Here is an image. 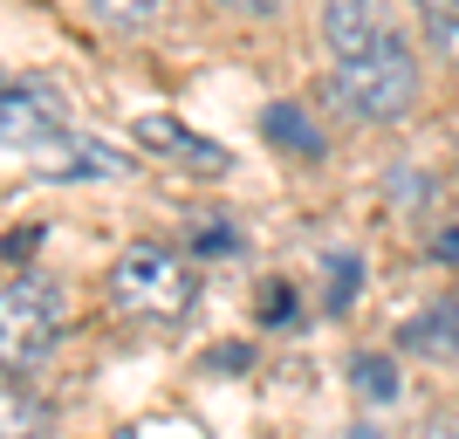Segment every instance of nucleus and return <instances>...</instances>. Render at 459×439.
<instances>
[{"mask_svg": "<svg viewBox=\"0 0 459 439\" xmlns=\"http://www.w3.org/2000/svg\"><path fill=\"white\" fill-rule=\"evenodd\" d=\"M329 103L350 117V124H398L419 103V62H411V41L391 35L377 48H357V56H336L329 69Z\"/></svg>", "mask_w": 459, "mask_h": 439, "instance_id": "1", "label": "nucleus"}, {"mask_svg": "<svg viewBox=\"0 0 459 439\" xmlns=\"http://www.w3.org/2000/svg\"><path fill=\"white\" fill-rule=\"evenodd\" d=\"M110 295H117V309H124L131 323L172 329V323H186L192 303H199V268H192L178 248H165V241H137V248L117 254Z\"/></svg>", "mask_w": 459, "mask_h": 439, "instance_id": "2", "label": "nucleus"}, {"mask_svg": "<svg viewBox=\"0 0 459 439\" xmlns=\"http://www.w3.org/2000/svg\"><path fill=\"white\" fill-rule=\"evenodd\" d=\"M62 288L48 275H14V282H0V371H41V364L56 357L62 344Z\"/></svg>", "mask_w": 459, "mask_h": 439, "instance_id": "3", "label": "nucleus"}, {"mask_svg": "<svg viewBox=\"0 0 459 439\" xmlns=\"http://www.w3.org/2000/svg\"><path fill=\"white\" fill-rule=\"evenodd\" d=\"M69 137H76V124L48 83H0V145L7 152H28L48 165Z\"/></svg>", "mask_w": 459, "mask_h": 439, "instance_id": "4", "label": "nucleus"}, {"mask_svg": "<svg viewBox=\"0 0 459 439\" xmlns=\"http://www.w3.org/2000/svg\"><path fill=\"white\" fill-rule=\"evenodd\" d=\"M398 35V21L384 0H323V41L329 56H357V48H377V41Z\"/></svg>", "mask_w": 459, "mask_h": 439, "instance_id": "5", "label": "nucleus"}, {"mask_svg": "<svg viewBox=\"0 0 459 439\" xmlns=\"http://www.w3.org/2000/svg\"><path fill=\"white\" fill-rule=\"evenodd\" d=\"M137 145H144V152L192 158L199 172H227V152H220V145H206V137H192L178 117H137Z\"/></svg>", "mask_w": 459, "mask_h": 439, "instance_id": "6", "label": "nucleus"}, {"mask_svg": "<svg viewBox=\"0 0 459 439\" xmlns=\"http://www.w3.org/2000/svg\"><path fill=\"white\" fill-rule=\"evenodd\" d=\"M0 439H48V405L14 371H0Z\"/></svg>", "mask_w": 459, "mask_h": 439, "instance_id": "7", "label": "nucleus"}, {"mask_svg": "<svg viewBox=\"0 0 459 439\" xmlns=\"http://www.w3.org/2000/svg\"><path fill=\"white\" fill-rule=\"evenodd\" d=\"M404 344L419 350V357H459V303H439V309H425V316H411Z\"/></svg>", "mask_w": 459, "mask_h": 439, "instance_id": "8", "label": "nucleus"}, {"mask_svg": "<svg viewBox=\"0 0 459 439\" xmlns=\"http://www.w3.org/2000/svg\"><path fill=\"white\" fill-rule=\"evenodd\" d=\"M261 131L281 145V152H295V158H323V131L308 124L295 103H268V117H261Z\"/></svg>", "mask_w": 459, "mask_h": 439, "instance_id": "9", "label": "nucleus"}, {"mask_svg": "<svg viewBox=\"0 0 459 439\" xmlns=\"http://www.w3.org/2000/svg\"><path fill=\"white\" fill-rule=\"evenodd\" d=\"M350 378H357V391H364L370 405L398 399V364H391V357H357V364H350Z\"/></svg>", "mask_w": 459, "mask_h": 439, "instance_id": "10", "label": "nucleus"}, {"mask_svg": "<svg viewBox=\"0 0 459 439\" xmlns=\"http://www.w3.org/2000/svg\"><path fill=\"white\" fill-rule=\"evenodd\" d=\"M90 14L103 21V28H152V21L165 14V0H90Z\"/></svg>", "mask_w": 459, "mask_h": 439, "instance_id": "11", "label": "nucleus"}, {"mask_svg": "<svg viewBox=\"0 0 459 439\" xmlns=\"http://www.w3.org/2000/svg\"><path fill=\"white\" fill-rule=\"evenodd\" d=\"M419 21L446 56H459V0H419Z\"/></svg>", "mask_w": 459, "mask_h": 439, "instance_id": "12", "label": "nucleus"}, {"mask_svg": "<svg viewBox=\"0 0 459 439\" xmlns=\"http://www.w3.org/2000/svg\"><path fill=\"white\" fill-rule=\"evenodd\" d=\"M329 275H336V282H329V309H343L350 288H364V261H357V254H336V261H329Z\"/></svg>", "mask_w": 459, "mask_h": 439, "instance_id": "13", "label": "nucleus"}, {"mask_svg": "<svg viewBox=\"0 0 459 439\" xmlns=\"http://www.w3.org/2000/svg\"><path fill=\"white\" fill-rule=\"evenodd\" d=\"M192 248H199V254H233V248H240V233L220 227V213H206V227H199V241H192Z\"/></svg>", "mask_w": 459, "mask_h": 439, "instance_id": "14", "label": "nucleus"}, {"mask_svg": "<svg viewBox=\"0 0 459 439\" xmlns=\"http://www.w3.org/2000/svg\"><path fill=\"white\" fill-rule=\"evenodd\" d=\"M419 439H459V412H432V419L419 426Z\"/></svg>", "mask_w": 459, "mask_h": 439, "instance_id": "15", "label": "nucleus"}, {"mask_svg": "<svg viewBox=\"0 0 459 439\" xmlns=\"http://www.w3.org/2000/svg\"><path fill=\"white\" fill-rule=\"evenodd\" d=\"M220 7H233V14H254V21H268V14H281L288 0H220Z\"/></svg>", "mask_w": 459, "mask_h": 439, "instance_id": "16", "label": "nucleus"}, {"mask_svg": "<svg viewBox=\"0 0 459 439\" xmlns=\"http://www.w3.org/2000/svg\"><path fill=\"white\" fill-rule=\"evenodd\" d=\"M439 261H453V268H459V227H453V233L439 241Z\"/></svg>", "mask_w": 459, "mask_h": 439, "instance_id": "17", "label": "nucleus"}, {"mask_svg": "<svg viewBox=\"0 0 459 439\" xmlns=\"http://www.w3.org/2000/svg\"><path fill=\"white\" fill-rule=\"evenodd\" d=\"M350 439H384V433H370V426H357V433H350Z\"/></svg>", "mask_w": 459, "mask_h": 439, "instance_id": "18", "label": "nucleus"}]
</instances>
